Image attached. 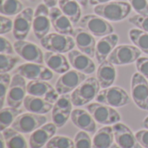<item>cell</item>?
<instances>
[{
    "instance_id": "obj_1",
    "label": "cell",
    "mask_w": 148,
    "mask_h": 148,
    "mask_svg": "<svg viewBox=\"0 0 148 148\" xmlns=\"http://www.w3.org/2000/svg\"><path fill=\"white\" fill-rule=\"evenodd\" d=\"M131 4L124 1H110L95 5L94 8L96 15L112 22H119L125 19L131 12Z\"/></svg>"
},
{
    "instance_id": "obj_2",
    "label": "cell",
    "mask_w": 148,
    "mask_h": 148,
    "mask_svg": "<svg viewBox=\"0 0 148 148\" xmlns=\"http://www.w3.org/2000/svg\"><path fill=\"white\" fill-rule=\"evenodd\" d=\"M100 83L95 77L87 78L71 94L74 106L82 107L95 99L100 92Z\"/></svg>"
},
{
    "instance_id": "obj_3",
    "label": "cell",
    "mask_w": 148,
    "mask_h": 148,
    "mask_svg": "<svg viewBox=\"0 0 148 148\" xmlns=\"http://www.w3.org/2000/svg\"><path fill=\"white\" fill-rule=\"evenodd\" d=\"M40 42L47 50L60 54L69 52L75 46V41L73 37L60 33L48 34L40 40Z\"/></svg>"
},
{
    "instance_id": "obj_4",
    "label": "cell",
    "mask_w": 148,
    "mask_h": 148,
    "mask_svg": "<svg viewBox=\"0 0 148 148\" xmlns=\"http://www.w3.org/2000/svg\"><path fill=\"white\" fill-rule=\"evenodd\" d=\"M78 24L81 28L88 30L95 36H106L114 32V28L111 23L96 14L84 16L81 18Z\"/></svg>"
},
{
    "instance_id": "obj_5",
    "label": "cell",
    "mask_w": 148,
    "mask_h": 148,
    "mask_svg": "<svg viewBox=\"0 0 148 148\" xmlns=\"http://www.w3.org/2000/svg\"><path fill=\"white\" fill-rule=\"evenodd\" d=\"M95 100L99 103L105 104L112 108L124 107L131 101L127 93L119 87L103 88V90L99 92Z\"/></svg>"
},
{
    "instance_id": "obj_6",
    "label": "cell",
    "mask_w": 148,
    "mask_h": 148,
    "mask_svg": "<svg viewBox=\"0 0 148 148\" xmlns=\"http://www.w3.org/2000/svg\"><path fill=\"white\" fill-rule=\"evenodd\" d=\"M47 122V118L42 114L25 113L20 114L12 123L11 127L21 134L33 133Z\"/></svg>"
},
{
    "instance_id": "obj_7",
    "label": "cell",
    "mask_w": 148,
    "mask_h": 148,
    "mask_svg": "<svg viewBox=\"0 0 148 148\" xmlns=\"http://www.w3.org/2000/svg\"><path fill=\"white\" fill-rule=\"evenodd\" d=\"M141 50L132 45H120L116 47L108 57V60L114 65H127L137 62L141 56Z\"/></svg>"
},
{
    "instance_id": "obj_8",
    "label": "cell",
    "mask_w": 148,
    "mask_h": 148,
    "mask_svg": "<svg viewBox=\"0 0 148 148\" xmlns=\"http://www.w3.org/2000/svg\"><path fill=\"white\" fill-rule=\"evenodd\" d=\"M27 84L24 77L15 74L11 78L10 85L6 96L7 105L11 108H19L26 97Z\"/></svg>"
},
{
    "instance_id": "obj_9",
    "label": "cell",
    "mask_w": 148,
    "mask_h": 148,
    "mask_svg": "<svg viewBox=\"0 0 148 148\" xmlns=\"http://www.w3.org/2000/svg\"><path fill=\"white\" fill-rule=\"evenodd\" d=\"M87 109L95 121L101 125H114L121 121L120 114L114 108L108 105L95 102L87 106Z\"/></svg>"
},
{
    "instance_id": "obj_10",
    "label": "cell",
    "mask_w": 148,
    "mask_h": 148,
    "mask_svg": "<svg viewBox=\"0 0 148 148\" xmlns=\"http://www.w3.org/2000/svg\"><path fill=\"white\" fill-rule=\"evenodd\" d=\"M132 97L136 104L142 110L148 111V82L140 73L134 74L132 77Z\"/></svg>"
},
{
    "instance_id": "obj_11",
    "label": "cell",
    "mask_w": 148,
    "mask_h": 148,
    "mask_svg": "<svg viewBox=\"0 0 148 148\" xmlns=\"http://www.w3.org/2000/svg\"><path fill=\"white\" fill-rule=\"evenodd\" d=\"M51 25L49 7L45 3H39L34 13L32 24L33 32L36 38L41 40L47 36Z\"/></svg>"
},
{
    "instance_id": "obj_12",
    "label": "cell",
    "mask_w": 148,
    "mask_h": 148,
    "mask_svg": "<svg viewBox=\"0 0 148 148\" xmlns=\"http://www.w3.org/2000/svg\"><path fill=\"white\" fill-rule=\"evenodd\" d=\"M73 106L71 95H62L58 98L52 109V121L57 127H62L67 123L71 116Z\"/></svg>"
},
{
    "instance_id": "obj_13",
    "label": "cell",
    "mask_w": 148,
    "mask_h": 148,
    "mask_svg": "<svg viewBox=\"0 0 148 148\" xmlns=\"http://www.w3.org/2000/svg\"><path fill=\"white\" fill-rule=\"evenodd\" d=\"M34 13L33 9L29 7L16 16L13 22L12 32L16 40H24L28 36L32 28Z\"/></svg>"
},
{
    "instance_id": "obj_14",
    "label": "cell",
    "mask_w": 148,
    "mask_h": 148,
    "mask_svg": "<svg viewBox=\"0 0 148 148\" xmlns=\"http://www.w3.org/2000/svg\"><path fill=\"white\" fill-rule=\"evenodd\" d=\"M86 79L85 74L76 69H69L59 77L56 83V89L61 95H67L68 93L74 91Z\"/></svg>"
},
{
    "instance_id": "obj_15",
    "label": "cell",
    "mask_w": 148,
    "mask_h": 148,
    "mask_svg": "<svg viewBox=\"0 0 148 148\" xmlns=\"http://www.w3.org/2000/svg\"><path fill=\"white\" fill-rule=\"evenodd\" d=\"M16 74L31 81H49L53 78V73L49 69L34 62H27L20 65L16 69Z\"/></svg>"
},
{
    "instance_id": "obj_16",
    "label": "cell",
    "mask_w": 148,
    "mask_h": 148,
    "mask_svg": "<svg viewBox=\"0 0 148 148\" xmlns=\"http://www.w3.org/2000/svg\"><path fill=\"white\" fill-rule=\"evenodd\" d=\"M14 49L17 55L27 62L38 64H42L44 62V55L41 49L31 42L16 40L14 42Z\"/></svg>"
},
{
    "instance_id": "obj_17",
    "label": "cell",
    "mask_w": 148,
    "mask_h": 148,
    "mask_svg": "<svg viewBox=\"0 0 148 148\" xmlns=\"http://www.w3.org/2000/svg\"><path fill=\"white\" fill-rule=\"evenodd\" d=\"M27 92L30 95L42 98L55 104L59 98V94L49 83L45 81H31L27 85Z\"/></svg>"
},
{
    "instance_id": "obj_18",
    "label": "cell",
    "mask_w": 148,
    "mask_h": 148,
    "mask_svg": "<svg viewBox=\"0 0 148 148\" xmlns=\"http://www.w3.org/2000/svg\"><path fill=\"white\" fill-rule=\"evenodd\" d=\"M114 140L121 148H142L136 136L128 127L122 123H115L113 127Z\"/></svg>"
},
{
    "instance_id": "obj_19",
    "label": "cell",
    "mask_w": 148,
    "mask_h": 148,
    "mask_svg": "<svg viewBox=\"0 0 148 148\" xmlns=\"http://www.w3.org/2000/svg\"><path fill=\"white\" fill-rule=\"evenodd\" d=\"M72 36L75 39V44L80 51L91 58L95 56L96 42L91 33L80 27L74 29Z\"/></svg>"
},
{
    "instance_id": "obj_20",
    "label": "cell",
    "mask_w": 148,
    "mask_h": 148,
    "mask_svg": "<svg viewBox=\"0 0 148 148\" xmlns=\"http://www.w3.org/2000/svg\"><path fill=\"white\" fill-rule=\"evenodd\" d=\"M56 128L57 127L54 123H48L34 131L29 137V147H43L55 136Z\"/></svg>"
},
{
    "instance_id": "obj_21",
    "label": "cell",
    "mask_w": 148,
    "mask_h": 148,
    "mask_svg": "<svg viewBox=\"0 0 148 148\" xmlns=\"http://www.w3.org/2000/svg\"><path fill=\"white\" fill-rule=\"evenodd\" d=\"M68 57L71 66L75 69L85 75L93 74L95 71V64L91 57L82 51L72 49L69 52Z\"/></svg>"
},
{
    "instance_id": "obj_22",
    "label": "cell",
    "mask_w": 148,
    "mask_h": 148,
    "mask_svg": "<svg viewBox=\"0 0 148 148\" xmlns=\"http://www.w3.org/2000/svg\"><path fill=\"white\" fill-rule=\"evenodd\" d=\"M49 16L51 24L57 33L62 35L72 36L74 29L72 22L69 18L61 10L60 8L53 7L49 10Z\"/></svg>"
},
{
    "instance_id": "obj_23",
    "label": "cell",
    "mask_w": 148,
    "mask_h": 148,
    "mask_svg": "<svg viewBox=\"0 0 148 148\" xmlns=\"http://www.w3.org/2000/svg\"><path fill=\"white\" fill-rule=\"evenodd\" d=\"M70 119L74 125L82 131L90 134H95L97 130L95 120L89 112L83 109H74L72 111Z\"/></svg>"
},
{
    "instance_id": "obj_24",
    "label": "cell",
    "mask_w": 148,
    "mask_h": 148,
    "mask_svg": "<svg viewBox=\"0 0 148 148\" xmlns=\"http://www.w3.org/2000/svg\"><path fill=\"white\" fill-rule=\"evenodd\" d=\"M119 41L116 34H110L103 36L97 43L95 49V58L99 63L103 62L109 56L111 52L115 49Z\"/></svg>"
},
{
    "instance_id": "obj_25",
    "label": "cell",
    "mask_w": 148,
    "mask_h": 148,
    "mask_svg": "<svg viewBox=\"0 0 148 148\" xmlns=\"http://www.w3.org/2000/svg\"><path fill=\"white\" fill-rule=\"evenodd\" d=\"M44 62L49 69L57 74H64L69 70L70 65L62 54L52 51H47L44 54Z\"/></svg>"
},
{
    "instance_id": "obj_26",
    "label": "cell",
    "mask_w": 148,
    "mask_h": 148,
    "mask_svg": "<svg viewBox=\"0 0 148 148\" xmlns=\"http://www.w3.org/2000/svg\"><path fill=\"white\" fill-rule=\"evenodd\" d=\"M116 70L108 60L104 61L99 66L97 70V80L100 83L101 88H110L115 81Z\"/></svg>"
},
{
    "instance_id": "obj_27",
    "label": "cell",
    "mask_w": 148,
    "mask_h": 148,
    "mask_svg": "<svg viewBox=\"0 0 148 148\" xmlns=\"http://www.w3.org/2000/svg\"><path fill=\"white\" fill-rule=\"evenodd\" d=\"M23 107L27 111L30 113L44 114L52 110L54 105L42 98L29 95L23 101Z\"/></svg>"
},
{
    "instance_id": "obj_28",
    "label": "cell",
    "mask_w": 148,
    "mask_h": 148,
    "mask_svg": "<svg viewBox=\"0 0 148 148\" xmlns=\"http://www.w3.org/2000/svg\"><path fill=\"white\" fill-rule=\"evenodd\" d=\"M114 140L113 127H104L99 129L92 140V148H110Z\"/></svg>"
},
{
    "instance_id": "obj_29",
    "label": "cell",
    "mask_w": 148,
    "mask_h": 148,
    "mask_svg": "<svg viewBox=\"0 0 148 148\" xmlns=\"http://www.w3.org/2000/svg\"><path fill=\"white\" fill-rule=\"evenodd\" d=\"M59 8L69 18L72 23L76 24L81 20L82 9L80 3L75 0H59Z\"/></svg>"
},
{
    "instance_id": "obj_30",
    "label": "cell",
    "mask_w": 148,
    "mask_h": 148,
    "mask_svg": "<svg viewBox=\"0 0 148 148\" xmlns=\"http://www.w3.org/2000/svg\"><path fill=\"white\" fill-rule=\"evenodd\" d=\"M1 133L4 137L7 148H28L27 142L22 134L12 127H8Z\"/></svg>"
},
{
    "instance_id": "obj_31",
    "label": "cell",
    "mask_w": 148,
    "mask_h": 148,
    "mask_svg": "<svg viewBox=\"0 0 148 148\" xmlns=\"http://www.w3.org/2000/svg\"><path fill=\"white\" fill-rule=\"evenodd\" d=\"M22 109L16 108H2L0 112V130L1 132L4 129L8 128L10 126L12 125L14 121L22 114Z\"/></svg>"
},
{
    "instance_id": "obj_32",
    "label": "cell",
    "mask_w": 148,
    "mask_h": 148,
    "mask_svg": "<svg viewBox=\"0 0 148 148\" xmlns=\"http://www.w3.org/2000/svg\"><path fill=\"white\" fill-rule=\"evenodd\" d=\"M129 38L136 47H138L142 52L148 55L147 32L139 29H132L129 30Z\"/></svg>"
},
{
    "instance_id": "obj_33",
    "label": "cell",
    "mask_w": 148,
    "mask_h": 148,
    "mask_svg": "<svg viewBox=\"0 0 148 148\" xmlns=\"http://www.w3.org/2000/svg\"><path fill=\"white\" fill-rule=\"evenodd\" d=\"M23 10V5L19 0H1L0 13L3 16H15Z\"/></svg>"
},
{
    "instance_id": "obj_34",
    "label": "cell",
    "mask_w": 148,
    "mask_h": 148,
    "mask_svg": "<svg viewBox=\"0 0 148 148\" xmlns=\"http://www.w3.org/2000/svg\"><path fill=\"white\" fill-rule=\"evenodd\" d=\"M46 148H75V142L66 136H54L46 145Z\"/></svg>"
},
{
    "instance_id": "obj_35",
    "label": "cell",
    "mask_w": 148,
    "mask_h": 148,
    "mask_svg": "<svg viewBox=\"0 0 148 148\" xmlns=\"http://www.w3.org/2000/svg\"><path fill=\"white\" fill-rule=\"evenodd\" d=\"M20 61L19 57L12 56L5 54L0 55V72L1 73H8L10 71L15 65Z\"/></svg>"
},
{
    "instance_id": "obj_36",
    "label": "cell",
    "mask_w": 148,
    "mask_h": 148,
    "mask_svg": "<svg viewBox=\"0 0 148 148\" xmlns=\"http://www.w3.org/2000/svg\"><path fill=\"white\" fill-rule=\"evenodd\" d=\"M10 75L8 73H1L0 75V106L3 108L4 101L7 96V90H9L10 85Z\"/></svg>"
},
{
    "instance_id": "obj_37",
    "label": "cell",
    "mask_w": 148,
    "mask_h": 148,
    "mask_svg": "<svg viewBox=\"0 0 148 148\" xmlns=\"http://www.w3.org/2000/svg\"><path fill=\"white\" fill-rule=\"evenodd\" d=\"M74 142L75 148H92V140L89 135L82 130L76 134Z\"/></svg>"
},
{
    "instance_id": "obj_38",
    "label": "cell",
    "mask_w": 148,
    "mask_h": 148,
    "mask_svg": "<svg viewBox=\"0 0 148 148\" xmlns=\"http://www.w3.org/2000/svg\"><path fill=\"white\" fill-rule=\"evenodd\" d=\"M129 22L141 30L148 33V15H134L129 18Z\"/></svg>"
},
{
    "instance_id": "obj_39",
    "label": "cell",
    "mask_w": 148,
    "mask_h": 148,
    "mask_svg": "<svg viewBox=\"0 0 148 148\" xmlns=\"http://www.w3.org/2000/svg\"><path fill=\"white\" fill-rule=\"evenodd\" d=\"M133 9L140 15H148L147 0H128Z\"/></svg>"
},
{
    "instance_id": "obj_40",
    "label": "cell",
    "mask_w": 148,
    "mask_h": 148,
    "mask_svg": "<svg viewBox=\"0 0 148 148\" xmlns=\"http://www.w3.org/2000/svg\"><path fill=\"white\" fill-rule=\"evenodd\" d=\"M13 29V22L7 16L2 15L0 16V34L3 35L9 33Z\"/></svg>"
},
{
    "instance_id": "obj_41",
    "label": "cell",
    "mask_w": 148,
    "mask_h": 148,
    "mask_svg": "<svg viewBox=\"0 0 148 148\" xmlns=\"http://www.w3.org/2000/svg\"><path fill=\"white\" fill-rule=\"evenodd\" d=\"M15 49L13 48L12 44L9 40H7L5 37L1 36L0 37V53L5 54V55H12L14 54Z\"/></svg>"
},
{
    "instance_id": "obj_42",
    "label": "cell",
    "mask_w": 148,
    "mask_h": 148,
    "mask_svg": "<svg viewBox=\"0 0 148 148\" xmlns=\"http://www.w3.org/2000/svg\"><path fill=\"white\" fill-rule=\"evenodd\" d=\"M136 69L145 78L148 79V58L140 57L136 62Z\"/></svg>"
},
{
    "instance_id": "obj_43",
    "label": "cell",
    "mask_w": 148,
    "mask_h": 148,
    "mask_svg": "<svg viewBox=\"0 0 148 148\" xmlns=\"http://www.w3.org/2000/svg\"><path fill=\"white\" fill-rule=\"evenodd\" d=\"M140 144L145 148H148V130H140L135 134Z\"/></svg>"
},
{
    "instance_id": "obj_44",
    "label": "cell",
    "mask_w": 148,
    "mask_h": 148,
    "mask_svg": "<svg viewBox=\"0 0 148 148\" xmlns=\"http://www.w3.org/2000/svg\"><path fill=\"white\" fill-rule=\"evenodd\" d=\"M43 2L49 8H53V7H56L59 0H43Z\"/></svg>"
},
{
    "instance_id": "obj_45",
    "label": "cell",
    "mask_w": 148,
    "mask_h": 148,
    "mask_svg": "<svg viewBox=\"0 0 148 148\" xmlns=\"http://www.w3.org/2000/svg\"><path fill=\"white\" fill-rule=\"evenodd\" d=\"M110 1H112V0H89V3L91 5H98V4L105 3H108Z\"/></svg>"
},
{
    "instance_id": "obj_46",
    "label": "cell",
    "mask_w": 148,
    "mask_h": 148,
    "mask_svg": "<svg viewBox=\"0 0 148 148\" xmlns=\"http://www.w3.org/2000/svg\"><path fill=\"white\" fill-rule=\"evenodd\" d=\"M75 1H77L80 3V5H82L84 8H86L89 3V0H75Z\"/></svg>"
},
{
    "instance_id": "obj_47",
    "label": "cell",
    "mask_w": 148,
    "mask_h": 148,
    "mask_svg": "<svg viewBox=\"0 0 148 148\" xmlns=\"http://www.w3.org/2000/svg\"><path fill=\"white\" fill-rule=\"evenodd\" d=\"M1 144H2L1 148L5 147V146H6V142H5L4 137H3V134H2V133H1Z\"/></svg>"
},
{
    "instance_id": "obj_48",
    "label": "cell",
    "mask_w": 148,
    "mask_h": 148,
    "mask_svg": "<svg viewBox=\"0 0 148 148\" xmlns=\"http://www.w3.org/2000/svg\"><path fill=\"white\" fill-rule=\"evenodd\" d=\"M142 126L146 128V129H147L148 130V116L143 121V122H142Z\"/></svg>"
},
{
    "instance_id": "obj_49",
    "label": "cell",
    "mask_w": 148,
    "mask_h": 148,
    "mask_svg": "<svg viewBox=\"0 0 148 148\" xmlns=\"http://www.w3.org/2000/svg\"><path fill=\"white\" fill-rule=\"evenodd\" d=\"M110 148H121V147H120L117 144H113V145H112V147H111Z\"/></svg>"
},
{
    "instance_id": "obj_50",
    "label": "cell",
    "mask_w": 148,
    "mask_h": 148,
    "mask_svg": "<svg viewBox=\"0 0 148 148\" xmlns=\"http://www.w3.org/2000/svg\"><path fill=\"white\" fill-rule=\"evenodd\" d=\"M30 1H34V0H30Z\"/></svg>"
},
{
    "instance_id": "obj_51",
    "label": "cell",
    "mask_w": 148,
    "mask_h": 148,
    "mask_svg": "<svg viewBox=\"0 0 148 148\" xmlns=\"http://www.w3.org/2000/svg\"><path fill=\"white\" fill-rule=\"evenodd\" d=\"M147 2H148V0H147Z\"/></svg>"
}]
</instances>
